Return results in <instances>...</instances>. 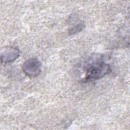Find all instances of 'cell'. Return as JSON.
Wrapping results in <instances>:
<instances>
[{"label":"cell","mask_w":130,"mask_h":130,"mask_svg":"<svg viewBox=\"0 0 130 130\" xmlns=\"http://www.w3.org/2000/svg\"><path fill=\"white\" fill-rule=\"evenodd\" d=\"M111 71L110 65L103 60H98L88 63L85 67V78L87 80L100 79Z\"/></svg>","instance_id":"obj_1"},{"label":"cell","mask_w":130,"mask_h":130,"mask_svg":"<svg viewBox=\"0 0 130 130\" xmlns=\"http://www.w3.org/2000/svg\"><path fill=\"white\" fill-rule=\"evenodd\" d=\"M42 64L36 57L26 60L23 63L22 69L23 73L29 77H36L41 72Z\"/></svg>","instance_id":"obj_2"},{"label":"cell","mask_w":130,"mask_h":130,"mask_svg":"<svg viewBox=\"0 0 130 130\" xmlns=\"http://www.w3.org/2000/svg\"><path fill=\"white\" fill-rule=\"evenodd\" d=\"M20 54V50L17 48L8 47L1 53V62L6 63L14 61L19 57Z\"/></svg>","instance_id":"obj_3"},{"label":"cell","mask_w":130,"mask_h":130,"mask_svg":"<svg viewBox=\"0 0 130 130\" xmlns=\"http://www.w3.org/2000/svg\"><path fill=\"white\" fill-rule=\"evenodd\" d=\"M85 27V25L83 23L80 22L76 25L71 28L69 31L70 35H74L81 31Z\"/></svg>","instance_id":"obj_4"}]
</instances>
